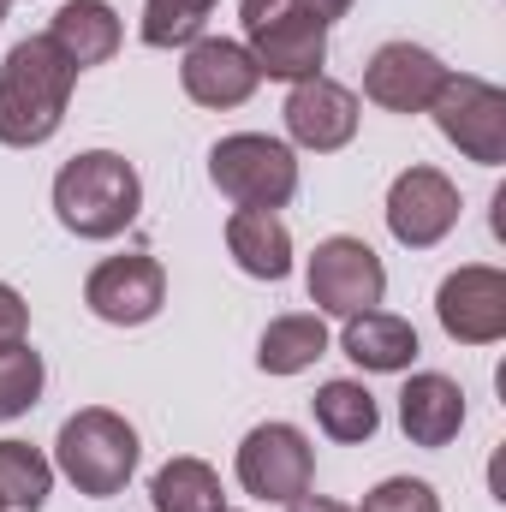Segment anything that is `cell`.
Instances as JSON below:
<instances>
[{
    "instance_id": "19",
    "label": "cell",
    "mask_w": 506,
    "mask_h": 512,
    "mask_svg": "<svg viewBox=\"0 0 506 512\" xmlns=\"http://www.w3.org/2000/svg\"><path fill=\"white\" fill-rule=\"evenodd\" d=\"M316 358H328V322L316 310L274 316L256 340V370L262 376H304Z\"/></svg>"
},
{
    "instance_id": "23",
    "label": "cell",
    "mask_w": 506,
    "mask_h": 512,
    "mask_svg": "<svg viewBox=\"0 0 506 512\" xmlns=\"http://www.w3.org/2000/svg\"><path fill=\"white\" fill-rule=\"evenodd\" d=\"M209 12H215V0H143L137 36L149 48H191L209 30Z\"/></svg>"
},
{
    "instance_id": "16",
    "label": "cell",
    "mask_w": 506,
    "mask_h": 512,
    "mask_svg": "<svg viewBox=\"0 0 506 512\" xmlns=\"http://www.w3.org/2000/svg\"><path fill=\"white\" fill-rule=\"evenodd\" d=\"M340 352L370 376H405L417 364V328L393 310H358L340 328Z\"/></svg>"
},
{
    "instance_id": "11",
    "label": "cell",
    "mask_w": 506,
    "mask_h": 512,
    "mask_svg": "<svg viewBox=\"0 0 506 512\" xmlns=\"http://www.w3.org/2000/svg\"><path fill=\"white\" fill-rule=\"evenodd\" d=\"M179 84H185V96L197 108L227 114V108H245L251 102L262 72H256L245 42H233V36H197L185 48V60H179Z\"/></svg>"
},
{
    "instance_id": "15",
    "label": "cell",
    "mask_w": 506,
    "mask_h": 512,
    "mask_svg": "<svg viewBox=\"0 0 506 512\" xmlns=\"http://www.w3.org/2000/svg\"><path fill=\"white\" fill-rule=\"evenodd\" d=\"M399 429H405L411 447H429V453L459 441V429H465V387L453 376H441V370L411 376L405 393H399Z\"/></svg>"
},
{
    "instance_id": "18",
    "label": "cell",
    "mask_w": 506,
    "mask_h": 512,
    "mask_svg": "<svg viewBox=\"0 0 506 512\" xmlns=\"http://www.w3.org/2000/svg\"><path fill=\"white\" fill-rule=\"evenodd\" d=\"M227 251L251 280H286L292 274V233L268 209H233L227 215Z\"/></svg>"
},
{
    "instance_id": "4",
    "label": "cell",
    "mask_w": 506,
    "mask_h": 512,
    "mask_svg": "<svg viewBox=\"0 0 506 512\" xmlns=\"http://www.w3.org/2000/svg\"><path fill=\"white\" fill-rule=\"evenodd\" d=\"M209 179L233 209H286L298 197V155L268 131H233L209 149Z\"/></svg>"
},
{
    "instance_id": "28",
    "label": "cell",
    "mask_w": 506,
    "mask_h": 512,
    "mask_svg": "<svg viewBox=\"0 0 506 512\" xmlns=\"http://www.w3.org/2000/svg\"><path fill=\"white\" fill-rule=\"evenodd\" d=\"M304 6H310V12H316L322 24H334V18H346V12H352L358 0H304Z\"/></svg>"
},
{
    "instance_id": "25",
    "label": "cell",
    "mask_w": 506,
    "mask_h": 512,
    "mask_svg": "<svg viewBox=\"0 0 506 512\" xmlns=\"http://www.w3.org/2000/svg\"><path fill=\"white\" fill-rule=\"evenodd\" d=\"M352 512H441V495L423 483V477H387L364 495V507Z\"/></svg>"
},
{
    "instance_id": "26",
    "label": "cell",
    "mask_w": 506,
    "mask_h": 512,
    "mask_svg": "<svg viewBox=\"0 0 506 512\" xmlns=\"http://www.w3.org/2000/svg\"><path fill=\"white\" fill-rule=\"evenodd\" d=\"M24 334H30V304H24L18 286L0 280V346H12V340H24Z\"/></svg>"
},
{
    "instance_id": "20",
    "label": "cell",
    "mask_w": 506,
    "mask_h": 512,
    "mask_svg": "<svg viewBox=\"0 0 506 512\" xmlns=\"http://www.w3.org/2000/svg\"><path fill=\"white\" fill-rule=\"evenodd\" d=\"M149 501H155V512H227V489L209 459L179 453L149 477Z\"/></svg>"
},
{
    "instance_id": "17",
    "label": "cell",
    "mask_w": 506,
    "mask_h": 512,
    "mask_svg": "<svg viewBox=\"0 0 506 512\" xmlns=\"http://www.w3.org/2000/svg\"><path fill=\"white\" fill-rule=\"evenodd\" d=\"M48 42H54L78 72H90V66H108V60L120 54L126 24H120V12H114L108 0H66V6L54 12V24H48Z\"/></svg>"
},
{
    "instance_id": "1",
    "label": "cell",
    "mask_w": 506,
    "mask_h": 512,
    "mask_svg": "<svg viewBox=\"0 0 506 512\" xmlns=\"http://www.w3.org/2000/svg\"><path fill=\"white\" fill-rule=\"evenodd\" d=\"M78 66L42 36H24L0 60V143L6 149H42L54 131L66 126Z\"/></svg>"
},
{
    "instance_id": "22",
    "label": "cell",
    "mask_w": 506,
    "mask_h": 512,
    "mask_svg": "<svg viewBox=\"0 0 506 512\" xmlns=\"http://www.w3.org/2000/svg\"><path fill=\"white\" fill-rule=\"evenodd\" d=\"M54 489V465L30 441H0V501L6 512H42Z\"/></svg>"
},
{
    "instance_id": "7",
    "label": "cell",
    "mask_w": 506,
    "mask_h": 512,
    "mask_svg": "<svg viewBox=\"0 0 506 512\" xmlns=\"http://www.w3.org/2000/svg\"><path fill=\"white\" fill-rule=\"evenodd\" d=\"M304 286H310V304H316V316H358V310H381V298H387V268H381V256L364 245V239H352V233H334V239H322L316 256H310V268H304Z\"/></svg>"
},
{
    "instance_id": "10",
    "label": "cell",
    "mask_w": 506,
    "mask_h": 512,
    "mask_svg": "<svg viewBox=\"0 0 506 512\" xmlns=\"http://www.w3.org/2000/svg\"><path fill=\"white\" fill-rule=\"evenodd\" d=\"M435 316L447 328V340L459 346H495L506 340V274L495 262H465L441 280L435 292Z\"/></svg>"
},
{
    "instance_id": "2",
    "label": "cell",
    "mask_w": 506,
    "mask_h": 512,
    "mask_svg": "<svg viewBox=\"0 0 506 512\" xmlns=\"http://www.w3.org/2000/svg\"><path fill=\"white\" fill-rule=\"evenodd\" d=\"M143 209V179L126 155L114 149H84L54 173V215L72 239H120Z\"/></svg>"
},
{
    "instance_id": "32",
    "label": "cell",
    "mask_w": 506,
    "mask_h": 512,
    "mask_svg": "<svg viewBox=\"0 0 506 512\" xmlns=\"http://www.w3.org/2000/svg\"><path fill=\"white\" fill-rule=\"evenodd\" d=\"M227 512H233V507H227Z\"/></svg>"
},
{
    "instance_id": "30",
    "label": "cell",
    "mask_w": 506,
    "mask_h": 512,
    "mask_svg": "<svg viewBox=\"0 0 506 512\" xmlns=\"http://www.w3.org/2000/svg\"><path fill=\"white\" fill-rule=\"evenodd\" d=\"M6 6H12V0H0V24H6Z\"/></svg>"
},
{
    "instance_id": "9",
    "label": "cell",
    "mask_w": 506,
    "mask_h": 512,
    "mask_svg": "<svg viewBox=\"0 0 506 512\" xmlns=\"http://www.w3.org/2000/svg\"><path fill=\"white\" fill-rule=\"evenodd\" d=\"M459 227V185L441 167H405L387 185V233L405 251H435Z\"/></svg>"
},
{
    "instance_id": "3",
    "label": "cell",
    "mask_w": 506,
    "mask_h": 512,
    "mask_svg": "<svg viewBox=\"0 0 506 512\" xmlns=\"http://www.w3.org/2000/svg\"><path fill=\"white\" fill-rule=\"evenodd\" d=\"M143 447H137V429H131L120 411L108 405H84L60 423L54 435V471L90 495V501H108V495H126L131 471H137Z\"/></svg>"
},
{
    "instance_id": "21",
    "label": "cell",
    "mask_w": 506,
    "mask_h": 512,
    "mask_svg": "<svg viewBox=\"0 0 506 512\" xmlns=\"http://www.w3.org/2000/svg\"><path fill=\"white\" fill-rule=\"evenodd\" d=\"M310 411H316V429L328 441H340V447H358V441H370L381 429V405L364 382H322Z\"/></svg>"
},
{
    "instance_id": "13",
    "label": "cell",
    "mask_w": 506,
    "mask_h": 512,
    "mask_svg": "<svg viewBox=\"0 0 506 512\" xmlns=\"http://www.w3.org/2000/svg\"><path fill=\"white\" fill-rule=\"evenodd\" d=\"M441 84H447L441 54H429L417 42H381L364 66V96L387 114H429Z\"/></svg>"
},
{
    "instance_id": "8",
    "label": "cell",
    "mask_w": 506,
    "mask_h": 512,
    "mask_svg": "<svg viewBox=\"0 0 506 512\" xmlns=\"http://www.w3.org/2000/svg\"><path fill=\"white\" fill-rule=\"evenodd\" d=\"M84 304H90V316L108 322V328H143V322H155L161 304H167V268L149 251L108 256V262L90 268Z\"/></svg>"
},
{
    "instance_id": "29",
    "label": "cell",
    "mask_w": 506,
    "mask_h": 512,
    "mask_svg": "<svg viewBox=\"0 0 506 512\" xmlns=\"http://www.w3.org/2000/svg\"><path fill=\"white\" fill-rule=\"evenodd\" d=\"M286 512H352V507H340V501H328V495H298Z\"/></svg>"
},
{
    "instance_id": "5",
    "label": "cell",
    "mask_w": 506,
    "mask_h": 512,
    "mask_svg": "<svg viewBox=\"0 0 506 512\" xmlns=\"http://www.w3.org/2000/svg\"><path fill=\"white\" fill-rule=\"evenodd\" d=\"M435 131L477 167H501L506 161V90L471 72H447V84L429 102Z\"/></svg>"
},
{
    "instance_id": "12",
    "label": "cell",
    "mask_w": 506,
    "mask_h": 512,
    "mask_svg": "<svg viewBox=\"0 0 506 512\" xmlns=\"http://www.w3.org/2000/svg\"><path fill=\"white\" fill-rule=\"evenodd\" d=\"M280 120H286V137H292L298 149L334 155V149H346V143L358 137V90H346L340 78L316 72V78H304V84L286 90Z\"/></svg>"
},
{
    "instance_id": "6",
    "label": "cell",
    "mask_w": 506,
    "mask_h": 512,
    "mask_svg": "<svg viewBox=\"0 0 506 512\" xmlns=\"http://www.w3.org/2000/svg\"><path fill=\"white\" fill-rule=\"evenodd\" d=\"M239 489L256 495V501H274V507H292L298 495H310L316 483V447L298 423H256L251 435L239 441Z\"/></svg>"
},
{
    "instance_id": "24",
    "label": "cell",
    "mask_w": 506,
    "mask_h": 512,
    "mask_svg": "<svg viewBox=\"0 0 506 512\" xmlns=\"http://www.w3.org/2000/svg\"><path fill=\"white\" fill-rule=\"evenodd\" d=\"M42 387H48V364H42V352L30 340L0 346V423L24 417L42 399Z\"/></svg>"
},
{
    "instance_id": "27",
    "label": "cell",
    "mask_w": 506,
    "mask_h": 512,
    "mask_svg": "<svg viewBox=\"0 0 506 512\" xmlns=\"http://www.w3.org/2000/svg\"><path fill=\"white\" fill-rule=\"evenodd\" d=\"M292 12H310L304 0H239V18H245V36L274 24V18H292Z\"/></svg>"
},
{
    "instance_id": "31",
    "label": "cell",
    "mask_w": 506,
    "mask_h": 512,
    "mask_svg": "<svg viewBox=\"0 0 506 512\" xmlns=\"http://www.w3.org/2000/svg\"><path fill=\"white\" fill-rule=\"evenodd\" d=\"M0 512H6V501H0Z\"/></svg>"
},
{
    "instance_id": "14",
    "label": "cell",
    "mask_w": 506,
    "mask_h": 512,
    "mask_svg": "<svg viewBox=\"0 0 506 512\" xmlns=\"http://www.w3.org/2000/svg\"><path fill=\"white\" fill-rule=\"evenodd\" d=\"M256 72L262 78H280V84H304L328 66V24L316 12H292V18H274L245 36Z\"/></svg>"
}]
</instances>
